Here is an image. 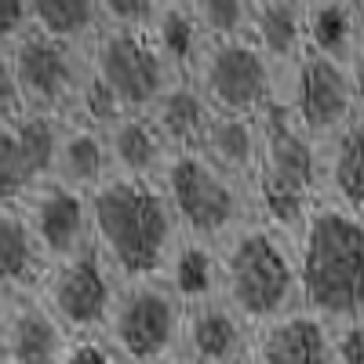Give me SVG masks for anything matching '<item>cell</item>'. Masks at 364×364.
Instances as JSON below:
<instances>
[{
	"label": "cell",
	"mask_w": 364,
	"mask_h": 364,
	"mask_svg": "<svg viewBox=\"0 0 364 364\" xmlns=\"http://www.w3.org/2000/svg\"><path fill=\"white\" fill-rule=\"evenodd\" d=\"M149 41L157 44L161 58L168 63V70L175 77H190L197 55H200V33L193 26V11H190V0H161V15Z\"/></svg>",
	"instance_id": "484cf974"
},
{
	"label": "cell",
	"mask_w": 364,
	"mask_h": 364,
	"mask_svg": "<svg viewBox=\"0 0 364 364\" xmlns=\"http://www.w3.org/2000/svg\"><path fill=\"white\" fill-rule=\"evenodd\" d=\"M321 204L364 219V120L321 142Z\"/></svg>",
	"instance_id": "e0dca14e"
},
{
	"label": "cell",
	"mask_w": 364,
	"mask_h": 364,
	"mask_svg": "<svg viewBox=\"0 0 364 364\" xmlns=\"http://www.w3.org/2000/svg\"><path fill=\"white\" fill-rule=\"evenodd\" d=\"M48 273V262L18 208H0V291L37 295Z\"/></svg>",
	"instance_id": "603a6c76"
},
{
	"label": "cell",
	"mask_w": 364,
	"mask_h": 364,
	"mask_svg": "<svg viewBox=\"0 0 364 364\" xmlns=\"http://www.w3.org/2000/svg\"><path fill=\"white\" fill-rule=\"evenodd\" d=\"M193 154H200L211 168H219L223 175L252 186L255 171H259V157H262V128H259V120H252V117L215 113L211 124L204 128Z\"/></svg>",
	"instance_id": "ffe728a7"
},
{
	"label": "cell",
	"mask_w": 364,
	"mask_h": 364,
	"mask_svg": "<svg viewBox=\"0 0 364 364\" xmlns=\"http://www.w3.org/2000/svg\"><path fill=\"white\" fill-rule=\"evenodd\" d=\"M109 178L117 182H157L168 164V146L154 132L146 113H120L102 128Z\"/></svg>",
	"instance_id": "9a60e30c"
},
{
	"label": "cell",
	"mask_w": 364,
	"mask_h": 364,
	"mask_svg": "<svg viewBox=\"0 0 364 364\" xmlns=\"http://www.w3.org/2000/svg\"><path fill=\"white\" fill-rule=\"evenodd\" d=\"M0 364H4V360H0Z\"/></svg>",
	"instance_id": "d590c367"
},
{
	"label": "cell",
	"mask_w": 364,
	"mask_h": 364,
	"mask_svg": "<svg viewBox=\"0 0 364 364\" xmlns=\"http://www.w3.org/2000/svg\"><path fill=\"white\" fill-rule=\"evenodd\" d=\"M22 113L70 120L87 84V51H73L41 33H26L11 48Z\"/></svg>",
	"instance_id": "30bf717a"
},
{
	"label": "cell",
	"mask_w": 364,
	"mask_h": 364,
	"mask_svg": "<svg viewBox=\"0 0 364 364\" xmlns=\"http://www.w3.org/2000/svg\"><path fill=\"white\" fill-rule=\"evenodd\" d=\"M113 288H117L113 273L102 266L95 252H87L80 259L48 266L37 299L73 339H102Z\"/></svg>",
	"instance_id": "8fae6325"
},
{
	"label": "cell",
	"mask_w": 364,
	"mask_h": 364,
	"mask_svg": "<svg viewBox=\"0 0 364 364\" xmlns=\"http://www.w3.org/2000/svg\"><path fill=\"white\" fill-rule=\"evenodd\" d=\"M262 157L252 182L255 219L299 240L310 211L321 204V142L273 106L259 117Z\"/></svg>",
	"instance_id": "277c9868"
},
{
	"label": "cell",
	"mask_w": 364,
	"mask_h": 364,
	"mask_svg": "<svg viewBox=\"0 0 364 364\" xmlns=\"http://www.w3.org/2000/svg\"><path fill=\"white\" fill-rule=\"evenodd\" d=\"M51 182H58V186H66L73 193H84V197L102 190L109 182L102 132L84 128V124H70L66 120L63 135H58V149H55Z\"/></svg>",
	"instance_id": "7402d4cb"
},
{
	"label": "cell",
	"mask_w": 364,
	"mask_h": 364,
	"mask_svg": "<svg viewBox=\"0 0 364 364\" xmlns=\"http://www.w3.org/2000/svg\"><path fill=\"white\" fill-rule=\"evenodd\" d=\"M186 299L171 281H117L102 343L120 364H157L178 353Z\"/></svg>",
	"instance_id": "8992f818"
},
{
	"label": "cell",
	"mask_w": 364,
	"mask_h": 364,
	"mask_svg": "<svg viewBox=\"0 0 364 364\" xmlns=\"http://www.w3.org/2000/svg\"><path fill=\"white\" fill-rule=\"evenodd\" d=\"M15 314H18V295L0 291V360L8 353V339H11V328H15Z\"/></svg>",
	"instance_id": "836d02e7"
},
{
	"label": "cell",
	"mask_w": 364,
	"mask_h": 364,
	"mask_svg": "<svg viewBox=\"0 0 364 364\" xmlns=\"http://www.w3.org/2000/svg\"><path fill=\"white\" fill-rule=\"evenodd\" d=\"M190 80L200 87L208 106L226 117H252L259 120L266 109L277 106L281 77L266 63V55L245 37L226 44H204Z\"/></svg>",
	"instance_id": "52a82bcc"
},
{
	"label": "cell",
	"mask_w": 364,
	"mask_h": 364,
	"mask_svg": "<svg viewBox=\"0 0 364 364\" xmlns=\"http://www.w3.org/2000/svg\"><path fill=\"white\" fill-rule=\"evenodd\" d=\"M331 343H336V364H364V317L331 324Z\"/></svg>",
	"instance_id": "f546056e"
},
{
	"label": "cell",
	"mask_w": 364,
	"mask_h": 364,
	"mask_svg": "<svg viewBox=\"0 0 364 364\" xmlns=\"http://www.w3.org/2000/svg\"><path fill=\"white\" fill-rule=\"evenodd\" d=\"M200 44L245 41L252 29V0H190Z\"/></svg>",
	"instance_id": "4316f807"
},
{
	"label": "cell",
	"mask_w": 364,
	"mask_h": 364,
	"mask_svg": "<svg viewBox=\"0 0 364 364\" xmlns=\"http://www.w3.org/2000/svg\"><path fill=\"white\" fill-rule=\"evenodd\" d=\"M87 70L117 113H149L175 80L157 44L135 33H102L87 51Z\"/></svg>",
	"instance_id": "9c48e42d"
},
{
	"label": "cell",
	"mask_w": 364,
	"mask_h": 364,
	"mask_svg": "<svg viewBox=\"0 0 364 364\" xmlns=\"http://www.w3.org/2000/svg\"><path fill=\"white\" fill-rule=\"evenodd\" d=\"M33 33V0H0V48H15Z\"/></svg>",
	"instance_id": "f1b7e54d"
},
{
	"label": "cell",
	"mask_w": 364,
	"mask_h": 364,
	"mask_svg": "<svg viewBox=\"0 0 364 364\" xmlns=\"http://www.w3.org/2000/svg\"><path fill=\"white\" fill-rule=\"evenodd\" d=\"M364 33V0H306V37L314 51L346 58Z\"/></svg>",
	"instance_id": "d4e9b609"
},
{
	"label": "cell",
	"mask_w": 364,
	"mask_h": 364,
	"mask_svg": "<svg viewBox=\"0 0 364 364\" xmlns=\"http://www.w3.org/2000/svg\"><path fill=\"white\" fill-rule=\"evenodd\" d=\"M248 41L266 55V63L288 73L310 51L306 37V0H252V29Z\"/></svg>",
	"instance_id": "ac0fdd59"
},
{
	"label": "cell",
	"mask_w": 364,
	"mask_h": 364,
	"mask_svg": "<svg viewBox=\"0 0 364 364\" xmlns=\"http://www.w3.org/2000/svg\"><path fill=\"white\" fill-rule=\"evenodd\" d=\"M66 120L22 113L0 124V208H22L29 193L51 182V164Z\"/></svg>",
	"instance_id": "7c38bea8"
},
{
	"label": "cell",
	"mask_w": 364,
	"mask_h": 364,
	"mask_svg": "<svg viewBox=\"0 0 364 364\" xmlns=\"http://www.w3.org/2000/svg\"><path fill=\"white\" fill-rule=\"evenodd\" d=\"M22 117V95H18V80H15V63L11 51L0 48V124Z\"/></svg>",
	"instance_id": "4dcf8cb0"
},
{
	"label": "cell",
	"mask_w": 364,
	"mask_h": 364,
	"mask_svg": "<svg viewBox=\"0 0 364 364\" xmlns=\"http://www.w3.org/2000/svg\"><path fill=\"white\" fill-rule=\"evenodd\" d=\"M157 186L175 215L186 248L215 252L240 226L255 219L252 186L211 168L200 154H171Z\"/></svg>",
	"instance_id": "5b68a950"
},
{
	"label": "cell",
	"mask_w": 364,
	"mask_h": 364,
	"mask_svg": "<svg viewBox=\"0 0 364 364\" xmlns=\"http://www.w3.org/2000/svg\"><path fill=\"white\" fill-rule=\"evenodd\" d=\"M302 310L324 324L364 317V219L317 204L295 240Z\"/></svg>",
	"instance_id": "3957f363"
},
{
	"label": "cell",
	"mask_w": 364,
	"mask_h": 364,
	"mask_svg": "<svg viewBox=\"0 0 364 364\" xmlns=\"http://www.w3.org/2000/svg\"><path fill=\"white\" fill-rule=\"evenodd\" d=\"M277 106L317 142L343 132L350 120H357L346 58L310 48L288 73H281Z\"/></svg>",
	"instance_id": "ba28073f"
},
{
	"label": "cell",
	"mask_w": 364,
	"mask_h": 364,
	"mask_svg": "<svg viewBox=\"0 0 364 364\" xmlns=\"http://www.w3.org/2000/svg\"><path fill=\"white\" fill-rule=\"evenodd\" d=\"M157 364H193V360H186L182 353H171V357H164V360H157Z\"/></svg>",
	"instance_id": "e575fe53"
},
{
	"label": "cell",
	"mask_w": 364,
	"mask_h": 364,
	"mask_svg": "<svg viewBox=\"0 0 364 364\" xmlns=\"http://www.w3.org/2000/svg\"><path fill=\"white\" fill-rule=\"evenodd\" d=\"M22 219L33 233L37 248L48 266L80 259L95 252V233H91V197L73 193L58 182H44L41 190L29 193V200L18 208Z\"/></svg>",
	"instance_id": "4fadbf2b"
},
{
	"label": "cell",
	"mask_w": 364,
	"mask_h": 364,
	"mask_svg": "<svg viewBox=\"0 0 364 364\" xmlns=\"http://www.w3.org/2000/svg\"><path fill=\"white\" fill-rule=\"evenodd\" d=\"M211 288L255 331L302 310L295 240L252 219L211 252Z\"/></svg>",
	"instance_id": "7a4b0ae2"
},
{
	"label": "cell",
	"mask_w": 364,
	"mask_h": 364,
	"mask_svg": "<svg viewBox=\"0 0 364 364\" xmlns=\"http://www.w3.org/2000/svg\"><path fill=\"white\" fill-rule=\"evenodd\" d=\"M70 346L73 336L48 314L44 302L37 295H22L4 364H66Z\"/></svg>",
	"instance_id": "44dd1931"
},
{
	"label": "cell",
	"mask_w": 364,
	"mask_h": 364,
	"mask_svg": "<svg viewBox=\"0 0 364 364\" xmlns=\"http://www.w3.org/2000/svg\"><path fill=\"white\" fill-rule=\"evenodd\" d=\"M102 33H135L149 37L161 15V0H99Z\"/></svg>",
	"instance_id": "83f0119b"
},
{
	"label": "cell",
	"mask_w": 364,
	"mask_h": 364,
	"mask_svg": "<svg viewBox=\"0 0 364 364\" xmlns=\"http://www.w3.org/2000/svg\"><path fill=\"white\" fill-rule=\"evenodd\" d=\"M346 70H350V84H353V106H357V120H364V33L353 44V51L346 55Z\"/></svg>",
	"instance_id": "d6a6232c"
},
{
	"label": "cell",
	"mask_w": 364,
	"mask_h": 364,
	"mask_svg": "<svg viewBox=\"0 0 364 364\" xmlns=\"http://www.w3.org/2000/svg\"><path fill=\"white\" fill-rule=\"evenodd\" d=\"M248 364H336L331 324L306 310H295L255 331Z\"/></svg>",
	"instance_id": "2e32d148"
},
{
	"label": "cell",
	"mask_w": 364,
	"mask_h": 364,
	"mask_svg": "<svg viewBox=\"0 0 364 364\" xmlns=\"http://www.w3.org/2000/svg\"><path fill=\"white\" fill-rule=\"evenodd\" d=\"M66 364H120L102 339H73Z\"/></svg>",
	"instance_id": "1f68e13d"
},
{
	"label": "cell",
	"mask_w": 364,
	"mask_h": 364,
	"mask_svg": "<svg viewBox=\"0 0 364 364\" xmlns=\"http://www.w3.org/2000/svg\"><path fill=\"white\" fill-rule=\"evenodd\" d=\"M33 33L73 51H91L102 37L99 0H33Z\"/></svg>",
	"instance_id": "cb8c5ba5"
},
{
	"label": "cell",
	"mask_w": 364,
	"mask_h": 364,
	"mask_svg": "<svg viewBox=\"0 0 364 364\" xmlns=\"http://www.w3.org/2000/svg\"><path fill=\"white\" fill-rule=\"evenodd\" d=\"M255 346V328L240 317L230 302L208 288L200 295H186L182 310L178 353L193 364H248Z\"/></svg>",
	"instance_id": "5bb4252c"
},
{
	"label": "cell",
	"mask_w": 364,
	"mask_h": 364,
	"mask_svg": "<svg viewBox=\"0 0 364 364\" xmlns=\"http://www.w3.org/2000/svg\"><path fill=\"white\" fill-rule=\"evenodd\" d=\"M146 117L154 124V132L161 135V142L168 146V154H193L215 109L208 106V99L200 95V87L190 77H175L161 91V99L149 106Z\"/></svg>",
	"instance_id": "d6986e66"
},
{
	"label": "cell",
	"mask_w": 364,
	"mask_h": 364,
	"mask_svg": "<svg viewBox=\"0 0 364 364\" xmlns=\"http://www.w3.org/2000/svg\"><path fill=\"white\" fill-rule=\"evenodd\" d=\"M91 233L113 281H171L186 255V240L157 182L109 178L91 193Z\"/></svg>",
	"instance_id": "6da1fadb"
}]
</instances>
